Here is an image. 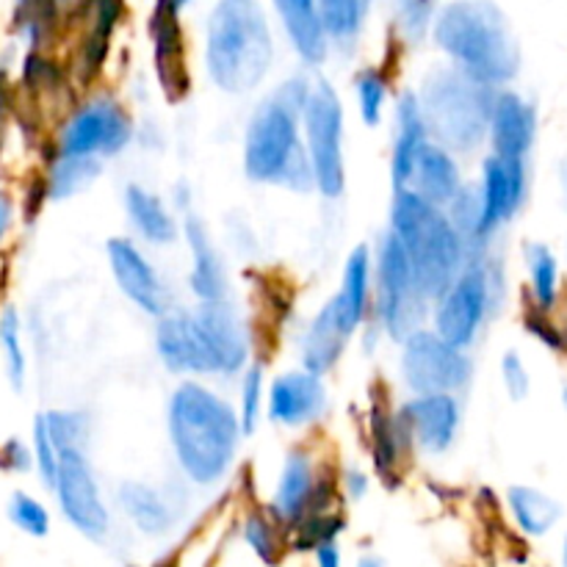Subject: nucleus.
Masks as SVG:
<instances>
[{
  "label": "nucleus",
  "instance_id": "f257e3e1",
  "mask_svg": "<svg viewBox=\"0 0 567 567\" xmlns=\"http://www.w3.org/2000/svg\"><path fill=\"white\" fill-rule=\"evenodd\" d=\"M166 437L177 471L192 487H216L230 476L244 435L238 410L199 380H183L166 402Z\"/></svg>",
  "mask_w": 567,
  "mask_h": 567
},
{
  "label": "nucleus",
  "instance_id": "f03ea898",
  "mask_svg": "<svg viewBox=\"0 0 567 567\" xmlns=\"http://www.w3.org/2000/svg\"><path fill=\"white\" fill-rule=\"evenodd\" d=\"M313 78L291 75L252 109L244 131V175L258 186L316 194L313 166L302 138V111Z\"/></svg>",
  "mask_w": 567,
  "mask_h": 567
},
{
  "label": "nucleus",
  "instance_id": "7ed1b4c3",
  "mask_svg": "<svg viewBox=\"0 0 567 567\" xmlns=\"http://www.w3.org/2000/svg\"><path fill=\"white\" fill-rule=\"evenodd\" d=\"M430 37L449 64L487 86L504 89L518 78V37L502 6L493 0H454L443 6Z\"/></svg>",
  "mask_w": 567,
  "mask_h": 567
},
{
  "label": "nucleus",
  "instance_id": "20e7f679",
  "mask_svg": "<svg viewBox=\"0 0 567 567\" xmlns=\"http://www.w3.org/2000/svg\"><path fill=\"white\" fill-rule=\"evenodd\" d=\"M275 66V33L260 0H219L205 22V75L219 92H255Z\"/></svg>",
  "mask_w": 567,
  "mask_h": 567
},
{
  "label": "nucleus",
  "instance_id": "39448f33",
  "mask_svg": "<svg viewBox=\"0 0 567 567\" xmlns=\"http://www.w3.org/2000/svg\"><path fill=\"white\" fill-rule=\"evenodd\" d=\"M391 194L388 230L402 244L426 297L435 302L474 252L460 236L446 208L426 203L413 188H396Z\"/></svg>",
  "mask_w": 567,
  "mask_h": 567
},
{
  "label": "nucleus",
  "instance_id": "423d86ee",
  "mask_svg": "<svg viewBox=\"0 0 567 567\" xmlns=\"http://www.w3.org/2000/svg\"><path fill=\"white\" fill-rule=\"evenodd\" d=\"M424 109L432 142L443 144L454 155H474L487 142L493 100L498 89L476 81L452 64L426 72L415 89Z\"/></svg>",
  "mask_w": 567,
  "mask_h": 567
},
{
  "label": "nucleus",
  "instance_id": "0eeeda50",
  "mask_svg": "<svg viewBox=\"0 0 567 567\" xmlns=\"http://www.w3.org/2000/svg\"><path fill=\"white\" fill-rule=\"evenodd\" d=\"M432 299L426 297L413 264L391 230L374 247V288H371V327L382 338L402 343L415 330L426 327Z\"/></svg>",
  "mask_w": 567,
  "mask_h": 567
},
{
  "label": "nucleus",
  "instance_id": "6e6552de",
  "mask_svg": "<svg viewBox=\"0 0 567 567\" xmlns=\"http://www.w3.org/2000/svg\"><path fill=\"white\" fill-rule=\"evenodd\" d=\"M502 264L487 249L468 258L452 286L432 302V330L457 349H471L502 302Z\"/></svg>",
  "mask_w": 567,
  "mask_h": 567
},
{
  "label": "nucleus",
  "instance_id": "1a4fd4ad",
  "mask_svg": "<svg viewBox=\"0 0 567 567\" xmlns=\"http://www.w3.org/2000/svg\"><path fill=\"white\" fill-rule=\"evenodd\" d=\"M302 138L316 194L336 203L347 194V109L327 78H316L302 111Z\"/></svg>",
  "mask_w": 567,
  "mask_h": 567
},
{
  "label": "nucleus",
  "instance_id": "9d476101",
  "mask_svg": "<svg viewBox=\"0 0 567 567\" xmlns=\"http://www.w3.org/2000/svg\"><path fill=\"white\" fill-rule=\"evenodd\" d=\"M136 142V120L114 94H94L70 111L55 133V153L111 161Z\"/></svg>",
  "mask_w": 567,
  "mask_h": 567
},
{
  "label": "nucleus",
  "instance_id": "9b49d317",
  "mask_svg": "<svg viewBox=\"0 0 567 567\" xmlns=\"http://www.w3.org/2000/svg\"><path fill=\"white\" fill-rule=\"evenodd\" d=\"M50 491H53L64 520L78 535L92 543L109 540L111 509L105 504L103 487H100L97 474H94L86 446L61 449Z\"/></svg>",
  "mask_w": 567,
  "mask_h": 567
},
{
  "label": "nucleus",
  "instance_id": "f8f14e48",
  "mask_svg": "<svg viewBox=\"0 0 567 567\" xmlns=\"http://www.w3.org/2000/svg\"><path fill=\"white\" fill-rule=\"evenodd\" d=\"M399 347V374L410 393H463L474 380L468 349L452 347L432 327H421Z\"/></svg>",
  "mask_w": 567,
  "mask_h": 567
},
{
  "label": "nucleus",
  "instance_id": "ddd939ff",
  "mask_svg": "<svg viewBox=\"0 0 567 567\" xmlns=\"http://www.w3.org/2000/svg\"><path fill=\"white\" fill-rule=\"evenodd\" d=\"M192 316L208 358L210 377L236 380L252 363V330L244 310L238 308L236 299L227 297L192 305Z\"/></svg>",
  "mask_w": 567,
  "mask_h": 567
},
{
  "label": "nucleus",
  "instance_id": "4468645a",
  "mask_svg": "<svg viewBox=\"0 0 567 567\" xmlns=\"http://www.w3.org/2000/svg\"><path fill=\"white\" fill-rule=\"evenodd\" d=\"M476 199H480V227L476 241L480 249L491 247L504 225L518 216L524 208L526 192H529V172L526 161L504 158V155L487 153L482 161L480 183H476Z\"/></svg>",
  "mask_w": 567,
  "mask_h": 567
},
{
  "label": "nucleus",
  "instance_id": "2eb2a0df",
  "mask_svg": "<svg viewBox=\"0 0 567 567\" xmlns=\"http://www.w3.org/2000/svg\"><path fill=\"white\" fill-rule=\"evenodd\" d=\"M105 260H109L111 277H114L122 297L133 308L142 310L144 316L158 319V316H164L175 305V297H172L169 286L161 277L158 266L147 258V252H144L136 238H109V244H105Z\"/></svg>",
  "mask_w": 567,
  "mask_h": 567
},
{
  "label": "nucleus",
  "instance_id": "dca6fc26",
  "mask_svg": "<svg viewBox=\"0 0 567 567\" xmlns=\"http://www.w3.org/2000/svg\"><path fill=\"white\" fill-rule=\"evenodd\" d=\"M396 410L413 452L426 457H443L452 452L463 430L460 393H413Z\"/></svg>",
  "mask_w": 567,
  "mask_h": 567
},
{
  "label": "nucleus",
  "instance_id": "f3484780",
  "mask_svg": "<svg viewBox=\"0 0 567 567\" xmlns=\"http://www.w3.org/2000/svg\"><path fill=\"white\" fill-rule=\"evenodd\" d=\"M330 410V391L321 374L308 369H291L277 374L266 391V415L271 424L286 430H308L319 424Z\"/></svg>",
  "mask_w": 567,
  "mask_h": 567
},
{
  "label": "nucleus",
  "instance_id": "a211bd4d",
  "mask_svg": "<svg viewBox=\"0 0 567 567\" xmlns=\"http://www.w3.org/2000/svg\"><path fill=\"white\" fill-rule=\"evenodd\" d=\"M120 513L131 520L133 529L144 537H166L175 532L188 504V491L175 485H150L142 480L120 482L114 493Z\"/></svg>",
  "mask_w": 567,
  "mask_h": 567
},
{
  "label": "nucleus",
  "instance_id": "6ab92c4d",
  "mask_svg": "<svg viewBox=\"0 0 567 567\" xmlns=\"http://www.w3.org/2000/svg\"><path fill=\"white\" fill-rule=\"evenodd\" d=\"M175 6L158 0L150 17V44H153V70L161 92L172 105L183 103L192 92V72L186 59V39H183L181 20Z\"/></svg>",
  "mask_w": 567,
  "mask_h": 567
},
{
  "label": "nucleus",
  "instance_id": "aec40b11",
  "mask_svg": "<svg viewBox=\"0 0 567 567\" xmlns=\"http://www.w3.org/2000/svg\"><path fill=\"white\" fill-rule=\"evenodd\" d=\"M153 343L161 365L169 374L188 377V380L210 377V365L203 352V343H199L192 308L172 305L164 316H158L155 319Z\"/></svg>",
  "mask_w": 567,
  "mask_h": 567
},
{
  "label": "nucleus",
  "instance_id": "412c9836",
  "mask_svg": "<svg viewBox=\"0 0 567 567\" xmlns=\"http://www.w3.org/2000/svg\"><path fill=\"white\" fill-rule=\"evenodd\" d=\"M360 336L358 327L343 316L336 299H327L299 338V363L313 374L327 377L347 354L349 343Z\"/></svg>",
  "mask_w": 567,
  "mask_h": 567
},
{
  "label": "nucleus",
  "instance_id": "4be33fe9",
  "mask_svg": "<svg viewBox=\"0 0 567 567\" xmlns=\"http://www.w3.org/2000/svg\"><path fill=\"white\" fill-rule=\"evenodd\" d=\"M181 238H186L188 255H192V269H188V291H192V297L197 302L233 297L225 258H221L205 219L194 208L183 214Z\"/></svg>",
  "mask_w": 567,
  "mask_h": 567
},
{
  "label": "nucleus",
  "instance_id": "5701e85b",
  "mask_svg": "<svg viewBox=\"0 0 567 567\" xmlns=\"http://www.w3.org/2000/svg\"><path fill=\"white\" fill-rule=\"evenodd\" d=\"M537 138V109L535 103L513 89H498L491 111V127H487V142L491 153L504 158H529Z\"/></svg>",
  "mask_w": 567,
  "mask_h": 567
},
{
  "label": "nucleus",
  "instance_id": "b1692460",
  "mask_svg": "<svg viewBox=\"0 0 567 567\" xmlns=\"http://www.w3.org/2000/svg\"><path fill=\"white\" fill-rule=\"evenodd\" d=\"M319 476L321 474L316 471V460L308 449H291L286 454L280 474H277L275 491H271L269 509H266L280 524L282 532H288L305 518V513L313 504Z\"/></svg>",
  "mask_w": 567,
  "mask_h": 567
},
{
  "label": "nucleus",
  "instance_id": "393cba45",
  "mask_svg": "<svg viewBox=\"0 0 567 567\" xmlns=\"http://www.w3.org/2000/svg\"><path fill=\"white\" fill-rule=\"evenodd\" d=\"M430 138V127H426L424 109L415 89H402L393 100V131H391V158H388V169H391V192L396 188H408L410 175H413L415 158L421 150L426 147Z\"/></svg>",
  "mask_w": 567,
  "mask_h": 567
},
{
  "label": "nucleus",
  "instance_id": "a878e982",
  "mask_svg": "<svg viewBox=\"0 0 567 567\" xmlns=\"http://www.w3.org/2000/svg\"><path fill=\"white\" fill-rule=\"evenodd\" d=\"M369 452L371 465H374L377 480L385 482L388 487L402 482L404 463H408L410 452V437L404 432L399 410L391 408L385 396L371 399L369 408Z\"/></svg>",
  "mask_w": 567,
  "mask_h": 567
},
{
  "label": "nucleus",
  "instance_id": "bb28decb",
  "mask_svg": "<svg viewBox=\"0 0 567 567\" xmlns=\"http://www.w3.org/2000/svg\"><path fill=\"white\" fill-rule=\"evenodd\" d=\"M122 208L131 221L133 233L150 247H169L181 238V219L177 210L161 194L142 183H127L122 188Z\"/></svg>",
  "mask_w": 567,
  "mask_h": 567
},
{
  "label": "nucleus",
  "instance_id": "cd10ccee",
  "mask_svg": "<svg viewBox=\"0 0 567 567\" xmlns=\"http://www.w3.org/2000/svg\"><path fill=\"white\" fill-rule=\"evenodd\" d=\"M288 44L308 70H319L330 55L324 25H321L319 0H271Z\"/></svg>",
  "mask_w": 567,
  "mask_h": 567
},
{
  "label": "nucleus",
  "instance_id": "c85d7f7f",
  "mask_svg": "<svg viewBox=\"0 0 567 567\" xmlns=\"http://www.w3.org/2000/svg\"><path fill=\"white\" fill-rule=\"evenodd\" d=\"M465 186L463 166H460V155H454L452 150H446L437 142H426V147L421 150L419 158H415L413 175H410L408 188H413L419 197H424L426 203L441 205L446 208Z\"/></svg>",
  "mask_w": 567,
  "mask_h": 567
},
{
  "label": "nucleus",
  "instance_id": "c756f323",
  "mask_svg": "<svg viewBox=\"0 0 567 567\" xmlns=\"http://www.w3.org/2000/svg\"><path fill=\"white\" fill-rule=\"evenodd\" d=\"M371 288H374V252L365 244H358L343 260L341 286L332 299L360 332L371 319Z\"/></svg>",
  "mask_w": 567,
  "mask_h": 567
},
{
  "label": "nucleus",
  "instance_id": "7c9ffc66",
  "mask_svg": "<svg viewBox=\"0 0 567 567\" xmlns=\"http://www.w3.org/2000/svg\"><path fill=\"white\" fill-rule=\"evenodd\" d=\"M116 22H120V0H92L89 3V31L81 42V53H78V78L83 83L97 78L103 70Z\"/></svg>",
  "mask_w": 567,
  "mask_h": 567
},
{
  "label": "nucleus",
  "instance_id": "2f4dec72",
  "mask_svg": "<svg viewBox=\"0 0 567 567\" xmlns=\"http://www.w3.org/2000/svg\"><path fill=\"white\" fill-rule=\"evenodd\" d=\"M100 175H103V161L78 158V155H64L53 150L48 172H44V197L53 203H64V199L86 192Z\"/></svg>",
  "mask_w": 567,
  "mask_h": 567
},
{
  "label": "nucleus",
  "instance_id": "473e14b6",
  "mask_svg": "<svg viewBox=\"0 0 567 567\" xmlns=\"http://www.w3.org/2000/svg\"><path fill=\"white\" fill-rule=\"evenodd\" d=\"M507 504L518 529L529 537L548 535L559 524V518H563V504L548 496V493L529 485L509 487Z\"/></svg>",
  "mask_w": 567,
  "mask_h": 567
},
{
  "label": "nucleus",
  "instance_id": "72a5a7b5",
  "mask_svg": "<svg viewBox=\"0 0 567 567\" xmlns=\"http://www.w3.org/2000/svg\"><path fill=\"white\" fill-rule=\"evenodd\" d=\"M371 0H319L321 25L330 48L349 50L363 37Z\"/></svg>",
  "mask_w": 567,
  "mask_h": 567
},
{
  "label": "nucleus",
  "instance_id": "f704fd0d",
  "mask_svg": "<svg viewBox=\"0 0 567 567\" xmlns=\"http://www.w3.org/2000/svg\"><path fill=\"white\" fill-rule=\"evenodd\" d=\"M0 360H3V374L9 385L20 393L28 382V352L22 316L14 305H6L0 310Z\"/></svg>",
  "mask_w": 567,
  "mask_h": 567
},
{
  "label": "nucleus",
  "instance_id": "c9c22d12",
  "mask_svg": "<svg viewBox=\"0 0 567 567\" xmlns=\"http://www.w3.org/2000/svg\"><path fill=\"white\" fill-rule=\"evenodd\" d=\"M524 260L526 269H529V286H532V299H535V308L540 313L554 310L559 299V260L551 252V247L546 244H526L524 247Z\"/></svg>",
  "mask_w": 567,
  "mask_h": 567
},
{
  "label": "nucleus",
  "instance_id": "e433bc0d",
  "mask_svg": "<svg viewBox=\"0 0 567 567\" xmlns=\"http://www.w3.org/2000/svg\"><path fill=\"white\" fill-rule=\"evenodd\" d=\"M354 100H358V114L365 127H380L388 114V100H391V78L382 66L365 64L354 72Z\"/></svg>",
  "mask_w": 567,
  "mask_h": 567
},
{
  "label": "nucleus",
  "instance_id": "4c0bfd02",
  "mask_svg": "<svg viewBox=\"0 0 567 567\" xmlns=\"http://www.w3.org/2000/svg\"><path fill=\"white\" fill-rule=\"evenodd\" d=\"M241 382H238V419H241L244 435H252L260 426V419L266 415V391H269V380H266V365L260 360H252L247 369L241 371Z\"/></svg>",
  "mask_w": 567,
  "mask_h": 567
},
{
  "label": "nucleus",
  "instance_id": "58836bf2",
  "mask_svg": "<svg viewBox=\"0 0 567 567\" xmlns=\"http://www.w3.org/2000/svg\"><path fill=\"white\" fill-rule=\"evenodd\" d=\"M291 548L293 551H316L321 543L338 540L347 532V518L338 509H324V513H310L291 526Z\"/></svg>",
  "mask_w": 567,
  "mask_h": 567
},
{
  "label": "nucleus",
  "instance_id": "ea45409f",
  "mask_svg": "<svg viewBox=\"0 0 567 567\" xmlns=\"http://www.w3.org/2000/svg\"><path fill=\"white\" fill-rule=\"evenodd\" d=\"M241 540L266 565L280 563V554L286 548L280 535V524L269 513H249L241 520Z\"/></svg>",
  "mask_w": 567,
  "mask_h": 567
},
{
  "label": "nucleus",
  "instance_id": "a19ab883",
  "mask_svg": "<svg viewBox=\"0 0 567 567\" xmlns=\"http://www.w3.org/2000/svg\"><path fill=\"white\" fill-rule=\"evenodd\" d=\"M6 515H9L14 529H20L22 535L28 537H37V540L48 537L50 526H53L50 524L48 507H44L37 496H31V493L25 491L11 493L9 504H6Z\"/></svg>",
  "mask_w": 567,
  "mask_h": 567
},
{
  "label": "nucleus",
  "instance_id": "79ce46f5",
  "mask_svg": "<svg viewBox=\"0 0 567 567\" xmlns=\"http://www.w3.org/2000/svg\"><path fill=\"white\" fill-rule=\"evenodd\" d=\"M399 37L408 44H421L432 31V22L437 17V0H396Z\"/></svg>",
  "mask_w": 567,
  "mask_h": 567
},
{
  "label": "nucleus",
  "instance_id": "37998d69",
  "mask_svg": "<svg viewBox=\"0 0 567 567\" xmlns=\"http://www.w3.org/2000/svg\"><path fill=\"white\" fill-rule=\"evenodd\" d=\"M42 415L59 452L66 446H89V435H92L89 413H83V410H48Z\"/></svg>",
  "mask_w": 567,
  "mask_h": 567
},
{
  "label": "nucleus",
  "instance_id": "c03bdc74",
  "mask_svg": "<svg viewBox=\"0 0 567 567\" xmlns=\"http://www.w3.org/2000/svg\"><path fill=\"white\" fill-rule=\"evenodd\" d=\"M31 452H33V471H37L39 482L50 491L55 476V465H59V449H55L53 437H50L48 426H44V415L37 413L31 424Z\"/></svg>",
  "mask_w": 567,
  "mask_h": 567
},
{
  "label": "nucleus",
  "instance_id": "a18cd8bd",
  "mask_svg": "<svg viewBox=\"0 0 567 567\" xmlns=\"http://www.w3.org/2000/svg\"><path fill=\"white\" fill-rule=\"evenodd\" d=\"M502 382L504 391H507V396L513 399V402H524V399L529 396L532 377L518 352H507L502 358Z\"/></svg>",
  "mask_w": 567,
  "mask_h": 567
},
{
  "label": "nucleus",
  "instance_id": "49530a36",
  "mask_svg": "<svg viewBox=\"0 0 567 567\" xmlns=\"http://www.w3.org/2000/svg\"><path fill=\"white\" fill-rule=\"evenodd\" d=\"M0 468L9 471V474H28V471H33L31 443H25L22 437H6L0 443Z\"/></svg>",
  "mask_w": 567,
  "mask_h": 567
},
{
  "label": "nucleus",
  "instance_id": "de8ad7c7",
  "mask_svg": "<svg viewBox=\"0 0 567 567\" xmlns=\"http://www.w3.org/2000/svg\"><path fill=\"white\" fill-rule=\"evenodd\" d=\"M338 491L343 493L347 502H363L371 491V476L358 465H347L338 476Z\"/></svg>",
  "mask_w": 567,
  "mask_h": 567
},
{
  "label": "nucleus",
  "instance_id": "09e8293b",
  "mask_svg": "<svg viewBox=\"0 0 567 567\" xmlns=\"http://www.w3.org/2000/svg\"><path fill=\"white\" fill-rule=\"evenodd\" d=\"M526 324H529V330L535 332V336L540 338L548 349H557V352L559 349H565L563 336H559V327L548 324V321H543L540 316H529V319H526Z\"/></svg>",
  "mask_w": 567,
  "mask_h": 567
},
{
  "label": "nucleus",
  "instance_id": "8fccbe9b",
  "mask_svg": "<svg viewBox=\"0 0 567 567\" xmlns=\"http://www.w3.org/2000/svg\"><path fill=\"white\" fill-rule=\"evenodd\" d=\"M17 225V203L6 188H0V247L6 244V238L11 236Z\"/></svg>",
  "mask_w": 567,
  "mask_h": 567
},
{
  "label": "nucleus",
  "instance_id": "3c124183",
  "mask_svg": "<svg viewBox=\"0 0 567 567\" xmlns=\"http://www.w3.org/2000/svg\"><path fill=\"white\" fill-rule=\"evenodd\" d=\"M313 557H316V567H343L341 546H338V540L321 543V546L313 551Z\"/></svg>",
  "mask_w": 567,
  "mask_h": 567
},
{
  "label": "nucleus",
  "instance_id": "603ef678",
  "mask_svg": "<svg viewBox=\"0 0 567 567\" xmlns=\"http://www.w3.org/2000/svg\"><path fill=\"white\" fill-rule=\"evenodd\" d=\"M192 203H194V194H192V186H188L186 181H177L175 186H172V208L177 210V214H188L192 210Z\"/></svg>",
  "mask_w": 567,
  "mask_h": 567
},
{
  "label": "nucleus",
  "instance_id": "864d4df0",
  "mask_svg": "<svg viewBox=\"0 0 567 567\" xmlns=\"http://www.w3.org/2000/svg\"><path fill=\"white\" fill-rule=\"evenodd\" d=\"M9 114H11V86H9V75L0 70V133L6 131Z\"/></svg>",
  "mask_w": 567,
  "mask_h": 567
},
{
  "label": "nucleus",
  "instance_id": "5fc2aeb1",
  "mask_svg": "<svg viewBox=\"0 0 567 567\" xmlns=\"http://www.w3.org/2000/svg\"><path fill=\"white\" fill-rule=\"evenodd\" d=\"M354 567H385V563H382L380 557H371V554H369V557H360L358 565H354Z\"/></svg>",
  "mask_w": 567,
  "mask_h": 567
},
{
  "label": "nucleus",
  "instance_id": "6e6d98bb",
  "mask_svg": "<svg viewBox=\"0 0 567 567\" xmlns=\"http://www.w3.org/2000/svg\"><path fill=\"white\" fill-rule=\"evenodd\" d=\"M164 3L175 6V9H183V6H186V3H188V0H164Z\"/></svg>",
  "mask_w": 567,
  "mask_h": 567
},
{
  "label": "nucleus",
  "instance_id": "4d7b16f0",
  "mask_svg": "<svg viewBox=\"0 0 567 567\" xmlns=\"http://www.w3.org/2000/svg\"><path fill=\"white\" fill-rule=\"evenodd\" d=\"M563 565L567 567V540H565V551H563Z\"/></svg>",
  "mask_w": 567,
  "mask_h": 567
}]
</instances>
